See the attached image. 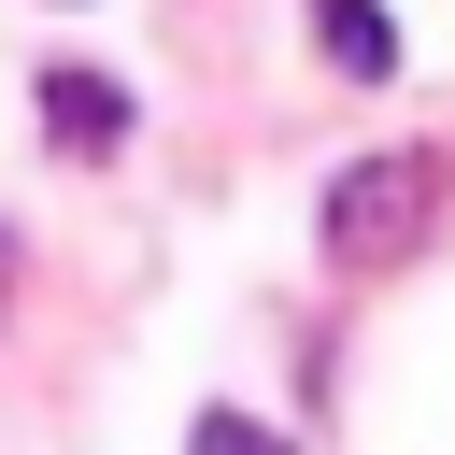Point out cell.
<instances>
[{
  "instance_id": "1",
  "label": "cell",
  "mask_w": 455,
  "mask_h": 455,
  "mask_svg": "<svg viewBox=\"0 0 455 455\" xmlns=\"http://www.w3.org/2000/svg\"><path fill=\"white\" fill-rule=\"evenodd\" d=\"M427 199H441V156H370V171H341V185H327V256L370 270L384 242H412Z\"/></svg>"
},
{
  "instance_id": "2",
  "label": "cell",
  "mask_w": 455,
  "mask_h": 455,
  "mask_svg": "<svg viewBox=\"0 0 455 455\" xmlns=\"http://www.w3.org/2000/svg\"><path fill=\"white\" fill-rule=\"evenodd\" d=\"M43 142L57 156H114L128 142V85L114 71H43Z\"/></svg>"
},
{
  "instance_id": "3",
  "label": "cell",
  "mask_w": 455,
  "mask_h": 455,
  "mask_svg": "<svg viewBox=\"0 0 455 455\" xmlns=\"http://www.w3.org/2000/svg\"><path fill=\"white\" fill-rule=\"evenodd\" d=\"M313 43H327L355 85H384V71H398V28H384L370 0H313Z\"/></svg>"
},
{
  "instance_id": "4",
  "label": "cell",
  "mask_w": 455,
  "mask_h": 455,
  "mask_svg": "<svg viewBox=\"0 0 455 455\" xmlns=\"http://www.w3.org/2000/svg\"><path fill=\"white\" fill-rule=\"evenodd\" d=\"M185 455H299V441H270L256 412H199V427H185Z\"/></svg>"
}]
</instances>
